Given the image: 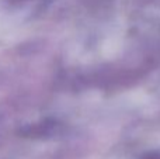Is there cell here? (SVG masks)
<instances>
[{
  "label": "cell",
  "mask_w": 160,
  "mask_h": 159,
  "mask_svg": "<svg viewBox=\"0 0 160 159\" xmlns=\"http://www.w3.org/2000/svg\"><path fill=\"white\" fill-rule=\"evenodd\" d=\"M143 159H160V154H149L146 158Z\"/></svg>",
  "instance_id": "obj_1"
}]
</instances>
